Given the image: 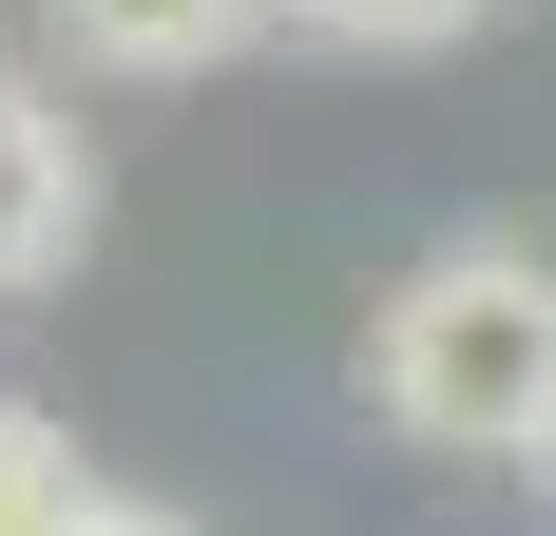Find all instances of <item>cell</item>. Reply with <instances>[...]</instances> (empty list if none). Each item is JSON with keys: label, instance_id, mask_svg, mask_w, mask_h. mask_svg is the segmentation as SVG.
<instances>
[{"label": "cell", "instance_id": "obj_1", "mask_svg": "<svg viewBox=\"0 0 556 536\" xmlns=\"http://www.w3.org/2000/svg\"><path fill=\"white\" fill-rule=\"evenodd\" d=\"M365 403L422 460H556V268L518 230H460L384 288L365 326Z\"/></svg>", "mask_w": 556, "mask_h": 536}, {"label": "cell", "instance_id": "obj_2", "mask_svg": "<svg viewBox=\"0 0 556 536\" xmlns=\"http://www.w3.org/2000/svg\"><path fill=\"white\" fill-rule=\"evenodd\" d=\"M77 250H97V135H77V97L0 77V307L77 288Z\"/></svg>", "mask_w": 556, "mask_h": 536}, {"label": "cell", "instance_id": "obj_3", "mask_svg": "<svg viewBox=\"0 0 556 536\" xmlns=\"http://www.w3.org/2000/svg\"><path fill=\"white\" fill-rule=\"evenodd\" d=\"M77 77H212V58L269 39V0H39Z\"/></svg>", "mask_w": 556, "mask_h": 536}, {"label": "cell", "instance_id": "obj_4", "mask_svg": "<svg viewBox=\"0 0 556 536\" xmlns=\"http://www.w3.org/2000/svg\"><path fill=\"white\" fill-rule=\"evenodd\" d=\"M288 39H327V58H442V39H480L500 0H269Z\"/></svg>", "mask_w": 556, "mask_h": 536}, {"label": "cell", "instance_id": "obj_5", "mask_svg": "<svg viewBox=\"0 0 556 536\" xmlns=\"http://www.w3.org/2000/svg\"><path fill=\"white\" fill-rule=\"evenodd\" d=\"M58 518H77V441L39 403H0V536H58Z\"/></svg>", "mask_w": 556, "mask_h": 536}, {"label": "cell", "instance_id": "obj_6", "mask_svg": "<svg viewBox=\"0 0 556 536\" xmlns=\"http://www.w3.org/2000/svg\"><path fill=\"white\" fill-rule=\"evenodd\" d=\"M58 536H192V518H173V498H115V480H77V518H58Z\"/></svg>", "mask_w": 556, "mask_h": 536}]
</instances>
